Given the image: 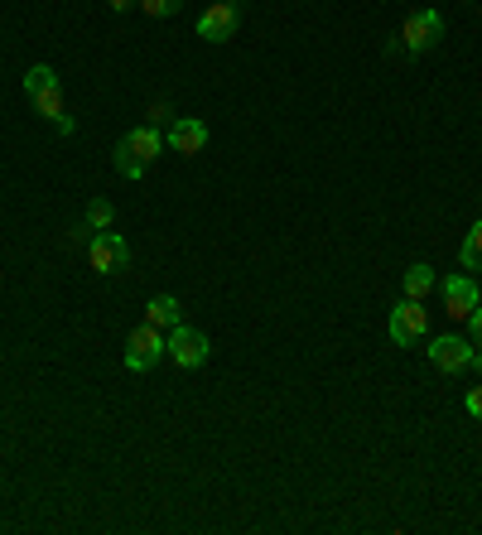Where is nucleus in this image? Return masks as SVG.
Wrapping results in <instances>:
<instances>
[{
    "label": "nucleus",
    "instance_id": "obj_1",
    "mask_svg": "<svg viewBox=\"0 0 482 535\" xmlns=\"http://www.w3.org/2000/svg\"><path fill=\"white\" fill-rule=\"evenodd\" d=\"M164 352H169L164 328H155V323H140V328H131V333H126V372H150Z\"/></svg>",
    "mask_w": 482,
    "mask_h": 535
},
{
    "label": "nucleus",
    "instance_id": "obj_2",
    "mask_svg": "<svg viewBox=\"0 0 482 535\" xmlns=\"http://www.w3.org/2000/svg\"><path fill=\"white\" fill-rule=\"evenodd\" d=\"M444 39V15L439 10H410L401 25V49L405 54H429Z\"/></svg>",
    "mask_w": 482,
    "mask_h": 535
},
{
    "label": "nucleus",
    "instance_id": "obj_3",
    "mask_svg": "<svg viewBox=\"0 0 482 535\" xmlns=\"http://www.w3.org/2000/svg\"><path fill=\"white\" fill-rule=\"evenodd\" d=\"M208 357H213V343H208V333H198V328H188V323L169 328V362H174V367H184V372H198V367H203Z\"/></svg>",
    "mask_w": 482,
    "mask_h": 535
},
{
    "label": "nucleus",
    "instance_id": "obj_4",
    "mask_svg": "<svg viewBox=\"0 0 482 535\" xmlns=\"http://www.w3.org/2000/svg\"><path fill=\"white\" fill-rule=\"evenodd\" d=\"M386 328H391V343H396V348H415V343L425 338V328H429L425 299H401V304L391 309Z\"/></svg>",
    "mask_w": 482,
    "mask_h": 535
},
{
    "label": "nucleus",
    "instance_id": "obj_5",
    "mask_svg": "<svg viewBox=\"0 0 482 535\" xmlns=\"http://www.w3.org/2000/svg\"><path fill=\"white\" fill-rule=\"evenodd\" d=\"M87 261H92L97 275H116V270L131 266V241L107 227V232H97V237L87 241Z\"/></svg>",
    "mask_w": 482,
    "mask_h": 535
},
{
    "label": "nucleus",
    "instance_id": "obj_6",
    "mask_svg": "<svg viewBox=\"0 0 482 535\" xmlns=\"http://www.w3.org/2000/svg\"><path fill=\"white\" fill-rule=\"evenodd\" d=\"M425 352H429V362H434V372H444V376H458L463 367H473V343H468V338H454V333L434 338Z\"/></svg>",
    "mask_w": 482,
    "mask_h": 535
},
{
    "label": "nucleus",
    "instance_id": "obj_7",
    "mask_svg": "<svg viewBox=\"0 0 482 535\" xmlns=\"http://www.w3.org/2000/svg\"><path fill=\"white\" fill-rule=\"evenodd\" d=\"M237 25H241L237 5L217 0V5H208V10L198 15V39H203V44H227V39L237 34Z\"/></svg>",
    "mask_w": 482,
    "mask_h": 535
},
{
    "label": "nucleus",
    "instance_id": "obj_8",
    "mask_svg": "<svg viewBox=\"0 0 482 535\" xmlns=\"http://www.w3.org/2000/svg\"><path fill=\"white\" fill-rule=\"evenodd\" d=\"M164 140H169L174 155H203V150H208V126H203L198 116H179V121H169Z\"/></svg>",
    "mask_w": 482,
    "mask_h": 535
},
{
    "label": "nucleus",
    "instance_id": "obj_9",
    "mask_svg": "<svg viewBox=\"0 0 482 535\" xmlns=\"http://www.w3.org/2000/svg\"><path fill=\"white\" fill-rule=\"evenodd\" d=\"M473 309H478V280H473V275H449V280H444V314L468 323Z\"/></svg>",
    "mask_w": 482,
    "mask_h": 535
},
{
    "label": "nucleus",
    "instance_id": "obj_10",
    "mask_svg": "<svg viewBox=\"0 0 482 535\" xmlns=\"http://www.w3.org/2000/svg\"><path fill=\"white\" fill-rule=\"evenodd\" d=\"M29 102H34V111H39V116H49L63 135H73V121H68V111H63V87H58V82H54V87H44V92H34Z\"/></svg>",
    "mask_w": 482,
    "mask_h": 535
},
{
    "label": "nucleus",
    "instance_id": "obj_11",
    "mask_svg": "<svg viewBox=\"0 0 482 535\" xmlns=\"http://www.w3.org/2000/svg\"><path fill=\"white\" fill-rule=\"evenodd\" d=\"M121 145H126V150H131L140 164H150V160H155V155L164 150V135L155 131V126H135V131L121 135Z\"/></svg>",
    "mask_w": 482,
    "mask_h": 535
},
{
    "label": "nucleus",
    "instance_id": "obj_12",
    "mask_svg": "<svg viewBox=\"0 0 482 535\" xmlns=\"http://www.w3.org/2000/svg\"><path fill=\"white\" fill-rule=\"evenodd\" d=\"M145 323H155V328L169 333V328H179V323H184V304H179L174 295H155L150 304H145Z\"/></svg>",
    "mask_w": 482,
    "mask_h": 535
},
{
    "label": "nucleus",
    "instance_id": "obj_13",
    "mask_svg": "<svg viewBox=\"0 0 482 535\" xmlns=\"http://www.w3.org/2000/svg\"><path fill=\"white\" fill-rule=\"evenodd\" d=\"M429 290H434V266L415 261V266L405 270V299H425Z\"/></svg>",
    "mask_w": 482,
    "mask_h": 535
},
{
    "label": "nucleus",
    "instance_id": "obj_14",
    "mask_svg": "<svg viewBox=\"0 0 482 535\" xmlns=\"http://www.w3.org/2000/svg\"><path fill=\"white\" fill-rule=\"evenodd\" d=\"M458 266H463V270H482V217L473 222V232L463 237V246H458Z\"/></svg>",
    "mask_w": 482,
    "mask_h": 535
},
{
    "label": "nucleus",
    "instance_id": "obj_15",
    "mask_svg": "<svg viewBox=\"0 0 482 535\" xmlns=\"http://www.w3.org/2000/svg\"><path fill=\"white\" fill-rule=\"evenodd\" d=\"M54 82H58V73L49 68V63H34V68L25 73V92L34 97V92H44V87H54Z\"/></svg>",
    "mask_w": 482,
    "mask_h": 535
},
{
    "label": "nucleus",
    "instance_id": "obj_16",
    "mask_svg": "<svg viewBox=\"0 0 482 535\" xmlns=\"http://www.w3.org/2000/svg\"><path fill=\"white\" fill-rule=\"evenodd\" d=\"M87 222H92L97 232H107L111 222H116V208H111L107 198H92V203H87Z\"/></svg>",
    "mask_w": 482,
    "mask_h": 535
},
{
    "label": "nucleus",
    "instance_id": "obj_17",
    "mask_svg": "<svg viewBox=\"0 0 482 535\" xmlns=\"http://www.w3.org/2000/svg\"><path fill=\"white\" fill-rule=\"evenodd\" d=\"M116 174H121V179H140V174H145V164L135 160L126 145H116Z\"/></svg>",
    "mask_w": 482,
    "mask_h": 535
},
{
    "label": "nucleus",
    "instance_id": "obj_18",
    "mask_svg": "<svg viewBox=\"0 0 482 535\" xmlns=\"http://www.w3.org/2000/svg\"><path fill=\"white\" fill-rule=\"evenodd\" d=\"M140 10H145V15H155V20H169V15H179V10H184V0H140Z\"/></svg>",
    "mask_w": 482,
    "mask_h": 535
},
{
    "label": "nucleus",
    "instance_id": "obj_19",
    "mask_svg": "<svg viewBox=\"0 0 482 535\" xmlns=\"http://www.w3.org/2000/svg\"><path fill=\"white\" fill-rule=\"evenodd\" d=\"M463 410H468L473 420H482V386H468V396H463Z\"/></svg>",
    "mask_w": 482,
    "mask_h": 535
},
{
    "label": "nucleus",
    "instance_id": "obj_20",
    "mask_svg": "<svg viewBox=\"0 0 482 535\" xmlns=\"http://www.w3.org/2000/svg\"><path fill=\"white\" fill-rule=\"evenodd\" d=\"M468 333H473L468 343H478V348H482V304L473 309V314H468Z\"/></svg>",
    "mask_w": 482,
    "mask_h": 535
},
{
    "label": "nucleus",
    "instance_id": "obj_21",
    "mask_svg": "<svg viewBox=\"0 0 482 535\" xmlns=\"http://www.w3.org/2000/svg\"><path fill=\"white\" fill-rule=\"evenodd\" d=\"M111 10H121V15H126V10H135V5H140V0H107Z\"/></svg>",
    "mask_w": 482,
    "mask_h": 535
},
{
    "label": "nucleus",
    "instance_id": "obj_22",
    "mask_svg": "<svg viewBox=\"0 0 482 535\" xmlns=\"http://www.w3.org/2000/svg\"><path fill=\"white\" fill-rule=\"evenodd\" d=\"M473 367H478V372H482V352H478V357H473Z\"/></svg>",
    "mask_w": 482,
    "mask_h": 535
},
{
    "label": "nucleus",
    "instance_id": "obj_23",
    "mask_svg": "<svg viewBox=\"0 0 482 535\" xmlns=\"http://www.w3.org/2000/svg\"><path fill=\"white\" fill-rule=\"evenodd\" d=\"M478 304H482V280H478Z\"/></svg>",
    "mask_w": 482,
    "mask_h": 535
},
{
    "label": "nucleus",
    "instance_id": "obj_24",
    "mask_svg": "<svg viewBox=\"0 0 482 535\" xmlns=\"http://www.w3.org/2000/svg\"><path fill=\"white\" fill-rule=\"evenodd\" d=\"M227 5H237V0H227Z\"/></svg>",
    "mask_w": 482,
    "mask_h": 535
}]
</instances>
